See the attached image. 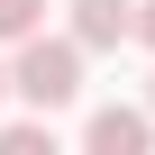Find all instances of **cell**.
I'll return each mask as SVG.
<instances>
[{
    "instance_id": "obj_5",
    "label": "cell",
    "mask_w": 155,
    "mask_h": 155,
    "mask_svg": "<svg viewBox=\"0 0 155 155\" xmlns=\"http://www.w3.org/2000/svg\"><path fill=\"white\" fill-rule=\"evenodd\" d=\"M37 28H46V0H0V46H18Z\"/></svg>"
},
{
    "instance_id": "obj_8",
    "label": "cell",
    "mask_w": 155,
    "mask_h": 155,
    "mask_svg": "<svg viewBox=\"0 0 155 155\" xmlns=\"http://www.w3.org/2000/svg\"><path fill=\"white\" fill-rule=\"evenodd\" d=\"M146 110H155V91H146Z\"/></svg>"
},
{
    "instance_id": "obj_7",
    "label": "cell",
    "mask_w": 155,
    "mask_h": 155,
    "mask_svg": "<svg viewBox=\"0 0 155 155\" xmlns=\"http://www.w3.org/2000/svg\"><path fill=\"white\" fill-rule=\"evenodd\" d=\"M0 101H9V64H0Z\"/></svg>"
},
{
    "instance_id": "obj_4",
    "label": "cell",
    "mask_w": 155,
    "mask_h": 155,
    "mask_svg": "<svg viewBox=\"0 0 155 155\" xmlns=\"http://www.w3.org/2000/svg\"><path fill=\"white\" fill-rule=\"evenodd\" d=\"M0 155H55V128H46V110H37V119H9V128H0Z\"/></svg>"
},
{
    "instance_id": "obj_1",
    "label": "cell",
    "mask_w": 155,
    "mask_h": 155,
    "mask_svg": "<svg viewBox=\"0 0 155 155\" xmlns=\"http://www.w3.org/2000/svg\"><path fill=\"white\" fill-rule=\"evenodd\" d=\"M9 91L28 101V110H73V101H82V46H73V37H18V64H9Z\"/></svg>"
},
{
    "instance_id": "obj_6",
    "label": "cell",
    "mask_w": 155,
    "mask_h": 155,
    "mask_svg": "<svg viewBox=\"0 0 155 155\" xmlns=\"http://www.w3.org/2000/svg\"><path fill=\"white\" fill-rule=\"evenodd\" d=\"M128 37H146V46H155V0H146V9L128 18Z\"/></svg>"
},
{
    "instance_id": "obj_2",
    "label": "cell",
    "mask_w": 155,
    "mask_h": 155,
    "mask_svg": "<svg viewBox=\"0 0 155 155\" xmlns=\"http://www.w3.org/2000/svg\"><path fill=\"white\" fill-rule=\"evenodd\" d=\"M82 146L91 155H146L155 146V110H91L82 119Z\"/></svg>"
},
{
    "instance_id": "obj_3",
    "label": "cell",
    "mask_w": 155,
    "mask_h": 155,
    "mask_svg": "<svg viewBox=\"0 0 155 155\" xmlns=\"http://www.w3.org/2000/svg\"><path fill=\"white\" fill-rule=\"evenodd\" d=\"M64 9H73V46H82V55H110V46H128V0H64Z\"/></svg>"
}]
</instances>
